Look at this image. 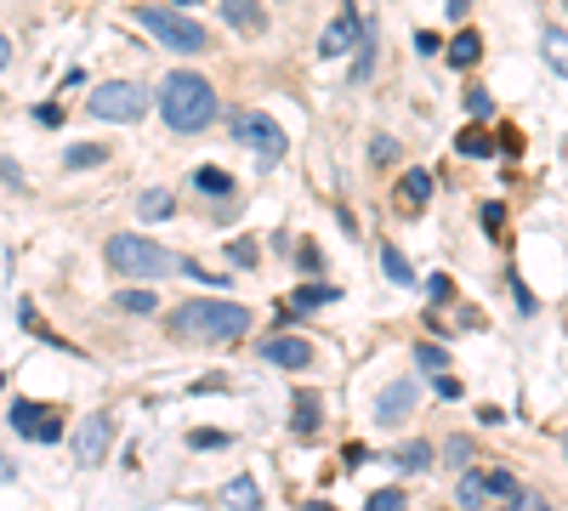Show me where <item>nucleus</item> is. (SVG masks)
<instances>
[{
	"instance_id": "f257e3e1",
	"label": "nucleus",
	"mask_w": 568,
	"mask_h": 511,
	"mask_svg": "<svg viewBox=\"0 0 568 511\" xmlns=\"http://www.w3.org/2000/svg\"><path fill=\"white\" fill-rule=\"evenodd\" d=\"M171 336L193 347H233L251 336V307L239 301H182L171 307Z\"/></svg>"
},
{
	"instance_id": "f03ea898",
	"label": "nucleus",
	"mask_w": 568,
	"mask_h": 511,
	"mask_svg": "<svg viewBox=\"0 0 568 511\" xmlns=\"http://www.w3.org/2000/svg\"><path fill=\"white\" fill-rule=\"evenodd\" d=\"M160 114H165L171 132H182V137L205 132V125L216 120V91H211V80H205V74H188V68L165 74V80H160Z\"/></svg>"
},
{
	"instance_id": "7ed1b4c3",
	"label": "nucleus",
	"mask_w": 568,
	"mask_h": 511,
	"mask_svg": "<svg viewBox=\"0 0 568 511\" xmlns=\"http://www.w3.org/2000/svg\"><path fill=\"white\" fill-rule=\"evenodd\" d=\"M109 256V267L114 273H126V278H142V285H154V278H171V273H188L193 262L177 250H165L160 239H148V234H114L103 245Z\"/></svg>"
},
{
	"instance_id": "20e7f679",
	"label": "nucleus",
	"mask_w": 568,
	"mask_h": 511,
	"mask_svg": "<svg viewBox=\"0 0 568 511\" xmlns=\"http://www.w3.org/2000/svg\"><path fill=\"white\" fill-rule=\"evenodd\" d=\"M137 23L148 35H154L160 46H171V51H182V58H193V51H205L211 46V35H205V23H193V17H182L177 7H137Z\"/></svg>"
},
{
	"instance_id": "39448f33",
	"label": "nucleus",
	"mask_w": 568,
	"mask_h": 511,
	"mask_svg": "<svg viewBox=\"0 0 568 511\" xmlns=\"http://www.w3.org/2000/svg\"><path fill=\"white\" fill-rule=\"evenodd\" d=\"M86 109H91V120L137 125V120L148 114V86H137V80H109V86H97V91L86 97Z\"/></svg>"
},
{
	"instance_id": "423d86ee",
	"label": "nucleus",
	"mask_w": 568,
	"mask_h": 511,
	"mask_svg": "<svg viewBox=\"0 0 568 511\" xmlns=\"http://www.w3.org/2000/svg\"><path fill=\"white\" fill-rule=\"evenodd\" d=\"M228 125H233V137H239L244 148L262 153V160H285L290 142H285V132H279L267 114H244V109H239V114H228Z\"/></svg>"
},
{
	"instance_id": "0eeeda50",
	"label": "nucleus",
	"mask_w": 568,
	"mask_h": 511,
	"mask_svg": "<svg viewBox=\"0 0 568 511\" xmlns=\"http://www.w3.org/2000/svg\"><path fill=\"white\" fill-rule=\"evenodd\" d=\"M109 444H114V415H109V409H97V415H86L80 432H74V460H80V466H103Z\"/></svg>"
},
{
	"instance_id": "6e6552de",
	"label": "nucleus",
	"mask_w": 568,
	"mask_h": 511,
	"mask_svg": "<svg viewBox=\"0 0 568 511\" xmlns=\"http://www.w3.org/2000/svg\"><path fill=\"white\" fill-rule=\"evenodd\" d=\"M415 403H421V387H415V381H392V387L376 398V421L381 426H399Z\"/></svg>"
},
{
	"instance_id": "1a4fd4ad",
	"label": "nucleus",
	"mask_w": 568,
	"mask_h": 511,
	"mask_svg": "<svg viewBox=\"0 0 568 511\" xmlns=\"http://www.w3.org/2000/svg\"><path fill=\"white\" fill-rule=\"evenodd\" d=\"M12 426L23 432V438H35V444H52L63 432L52 409H35V403H12Z\"/></svg>"
},
{
	"instance_id": "9d476101",
	"label": "nucleus",
	"mask_w": 568,
	"mask_h": 511,
	"mask_svg": "<svg viewBox=\"0 0 568 511\" xmlns=\"http://www.w3.org/2000/svg\"><path fill=\"white\" fill-rule=\"evenodd\" d=\"M262 358H267L274 370H307V364H313V347H307L302 336H267Z\"/></svg>"
},
{
	"instance_id": "9b49d317",
	"label": "nucleus",
	"mask_w": 568,
	"mask_h": 511,
	"mask_svg": "<svg viewBox=\"0 0 568 511\" xmlns=\"http://www.w3.org/2000/svg\"><path fill=\"white\" fill-rule=\"evenodd\" d=\"M364 40V29H358V12L348 7V12H336V23L325 29V40H318V51H325V58H341V51H353Z\"/></svg>"
},
{
	"instance_id": "f8f14e48",
	"label": "nucleus",
	"mask_w": 568,
	"mask_h": 511,
	"mask_svg": "<svg viewBox=\"0 0 568 511\" xmlns=\"http://www.w3.org/2000/svg\"><path fill=\"white\" fill-rule=\"evenodd\" d=\"M455 500H460V511H483V506H489V477H483V472H460Z\"/></svg>"
},
{
	"instance_id": "ddd939ff",
	"label": "nucleus",
	"mask_w": 568,
	"mask_h": 511,
	"mask_svg": "<svg viewBox=\"0 0 568 511\" xmlns=\"http://www.w3.org/2000/svg\"><path fill=\"white\" fill-rule=\"evenodd\" d=\"M222 12H228V23L244 29V35L262 29V0H222Z\"/></svg>"
},
{
	"instance_id": "4468645a",
	"label": "nucleus",
	"mask_w": 568,
	"mask_h": 511,
	"mask_svg": "<svg viewBox=\"0 0 568 511\" xmlns=\"http://www.w3.org/2000/svg\"><path fill=\"white\" fill-rule=\"evenodd\" d=\"M450 58H455V68H472V63L483 58V35L460 29V35H455V46H450Z\"/></svg>"
},
{
	"instance_id": "2eb2a0df",
	"label": "nucleus",
	"mask_w": 568,
	"mask_h": 511,
	"mask_svg": "<svg viewBox=\"0 0 568 511\" xmlns=\"http://www.w3.org/2000/svg\"><path fill=\"white\" fill-rule=\"evenodd\" d=\"M193 188H200V194H233V176L222 165H200V171H193Z\"/></svg>"
},
{
	"instance_id": "dca6fc26",
	"label": "nucleus",
	"mask_w": 568,
	"mask_h": 511,
	"mask_svg": "<svg viewBox=\"0 0 568 511\" xmlns=\"http://www.w3.org/2000/svg\"><path fill=\"white\" fill-rule=\"evenodd\" d=\"M399 199H404V204H415V211H421V204L432 199V176H427V171H409V176H404V188H399Z\"/></svg>"
},
{
	"instance_id": "f3484780",
	"label": "nucleus",
	"mask_w": 568,
	"mask_h": 511,
	"mask_svg": "<svg viewBox=\"0 0 568 511\" xmlns=\"http://www.w3.org/2000/svg\"><path fill=\"white\" fill-rule=\"evenodd\" d=\"M137 216H142V222H165V216H171V194H165V188H148V194L137 199Z\"/></svg>"
},
{
	"instance_id": "a211bd4d",
	"label": "nucleus",
	"mask_w": 568,
	"mask_h": 511,
	"mask_svg": "<svg viewBox=\"0 0 568 511\" xmlns=\"http://www.w3.org/2000/svg\"><path fill=\"white\" fill-rule=\"evenodd\" d=\"M546 63L568 80V29H546Z\"/></svg>"
},
{
	"instance_id": "6ab92c4d",
	"label": "nucleus",
	"mask_w": 568,
	"mask_h": 511,
	"mask_svg": "<svg viewBox=\"0 0 568 511\" xmlns=\"http://www.w3.org/2000/svg\"><path fill=\"white\" fill-rule=\"evenodd\" d=\"M381 267H387V278H392V285H409V278H415L399 245H381Z\"/></svg>"
},
{
	"instance_id": "aec40b11",
	"label": "nucleus",
	"mask_w": 568,
	"mask_h": 511,
	"mask_svg": "<svg viewBox=\"0 0 568 511\" xmlns=\"http://www.w3.org/2000/svg\"><path fill=\"white\" fill-rule=\"evenodd\" d=\"M392 460H399L404 472H427V466H432V444H404Z\"/></svg>"
},
{
	"instance_id": "412c9836",
	"label": "nucleus",
	"mask_w": 568,
	"mask_h": 511,
	"mask_svg": "<svg viewBox=\"0 0 568 511\" xmlns=\"http://www.w3.org/2000/svg\"><path fill=\"white\" fill-rule=\"evenodd\" d=\"M228 500H233L239 511H256V506H262V495H256V477H233V483H228Z\"/></svg>"
},
{
	"instance_id": "4be33fe9",
	"label": "nucleus",
	"mask_w": 568,
	"mask_h": 511,
	"mask_svg": "<svg viewBox=\"0 0 568 511\" xmlns=\"http://www.w3.org/2000/svg\"><path fill=\"white\" fill-rule=\"evenodd\" d=\"M313 426H318V398H313V392H295V432L307 438Z\"/></svg>"
},
{
	"instance_id": "5701e85b",
	"label": "nucleus",
	"mask_w": 568,
	"mask_h": 511,
	"mask_svg": "<svg viewBox=\"0 0 568 511\" xmlns=\"http://www.w3.org/2000/svg\"><path fill=\"white\" fill-rule=\"evenodd\" d=\"M114 307H119V313H137L142 319V313H154V290H126Z\"/></svg>"
},
{
	"instance_id": "b1692460",
	"label": "nucleus",
	"mask_w": 568,
	"mask_h": 511,
	"mask_svg": "<svg viewBox=\"0 0 568 511\" xmlns=\"http://www.w3.org/2000/svg\"><path fill=\"white\" fill-rule=\"evenodd\" d=\"M325 301H336L330 285H307V290H295V296H290V307H302V313H307V307H325Z\"/></svg>"
},
{
	"instance_id": "393cba45",
	"label": "nucleus",
	"mask_w": 568,
	"mask_h": 511,
	"mask_svg": "<svg viewBox=\"0 0 568 511\" xmlns=\"http://www.w3.org/2000/svg\"><path fill=\"white\" fill-rule=\"evenodd\" d=\"M188 444H193V449H233V438H228V432H211V426L188 432Z\"/></svg>"
},
{
	"instance_id": "a878e982",
	"label": "nucleus",
	"mask_w": 568,
	"mask_h": 511,
	"mask_svg": "<svg viewBox=\"0 0 568 511\" xmlns=\"http://www.w3.org/2000/svg\"><path fill=\"white\" fill-rule=\"evenodd\" d=\"M68 165H74V171H86V165H103V148H97V142H80V148H68Z\"/></svg>"
},
{
	"instance_id": "bb28decb",
	"label": "nucleus",
	"mask_w": 568,
	"mask_h": 511,
	"mask_svg": "<svg viewBox=\"0 0 568 511\" xmlns=\"http://www.w3.org/2000/svg\"><path fill=\"white\" fill-rule=\"evenodd\" d=\"M364 511H404V495L399 489H376V495L364 500Z\"/></svg>"
},
{
	"instance_id": "cd10ccee",
	"label": "nucleus",
	"mask_w": 568,
	"mask_h": 511,
	"mask_svg": "<svg viewBox=\"0 0 568 511\" xmlns=\"http://www.w3.org/2000/svg\"><path fill=\"white\" fill-rule=\"evenodd\" d=\"M415 358H421V370H432V375H443V364H450L443 347H415Z\"/></svg>"
},
{
	"instance_id": "c85d7f7f",
	"label": "nucleus",
	"mask_w": 568,
	"mask_h": 511,
	"mask_svg": "<svg viewBox=\"0 0 568 511\" xmlns=\"http://www.w3.org/2000/svg\"><path fill=\"white\" fill-rule=\"evenodd\" d=\"M369 153H376V165H387V160H399V142H392V137H376V142H369Z\"/></svg>"
},
{
	"instance_id": "c756f323",
	"label": "nucleus",
	"mask_w": 568,
	"mask_h": 511,
	"mask_svg": "<svg viewBox=\"0 0 568 511\" xmlns=\"http://www.w3.org/2000/svg\"><path fill=\"white\" fill-rule=\"evenodd\" d=\"M228 256H233L239 267H256V245H251V239H233V250H228Z\"/></svg>"
},
{
	"instance_id": "7c9ffc66",
	"label": "nucleus",
	"mask_w": 568,
	"mask_h": 511,
	"mask_svg": "<svg viewBox=\"0 0 568 511\" xmlns=\"http://www.w3.org/2000/svg\"><path fill=\"white\" fill-rule=\"evenodd\" d=\"M489 148H495V142H489V137H460V153H472V160H483Z\"/></svg>"
},
{
	"instance_id": "2f4dec72",
	"label": "nucleus",
	"mask_w": 568,
	"mask_h": 511,
	"mask_svg": "<svg viewBox=\"0 0 568 511\" xmlns=\"http://www.w3.org/2000/svg\"><path fill=\"white\" fill-rule=\"evenodd\" d=\"M369 63H376V46H369V40H364V51H358V68H353V80H358V86H364V74H369Z\"/></svg>"
},
{
	"instance_id": "473e14b6",
	"label": "nucleus",
	"mask_w": 568,
	"mask_h": 511,
	"mask_svg": "<svg viewBox=\"0 0 568 511\" xmlns=\"http://www.w3.org/2000/svg\"><path fill=\"white\" fill-rule=\"evenodd\" d=\"M35 120H40V125H63V109H58V102H40Z\"/></svg>"
},
{
	"instance_id": "72a5a7b5",
	"label": "nucleus",
	"mask_w": 568,
	"mask_h": 511,
	"mask_svg": "<svg viewBox=\"0 0 568 511\" xmlns=\"http://www.w3.org/2000/svg\"><path fill=\"white\" fill-rule=\"evenodd\" d=\"M450 460H455V466H466V460H472V444L455 438V444H450Z\"/></svg>"
},
{
	"instance_id": "f704fd0d",
	"label": "nucleus",
	"mask_w": 568,
	"mask_h": 511,
	"mask_svg": "<svg viewBox=\"0 0 568 511\" xmlns=\"http://www.w3.org/2000/svg\"><path fill=\"white\" fill-rule=\"evenodd\" d=\"M466 109H472V114H489V91H466Z\"/></svg>"
},
{
	"instance_id": "c9c22d12",
	"label": "nucleus",
	"mask_w": 568,
	"mask_h": 511,
	"mask_svg": "<svg viewBox=\"0 0 568 511\" xmlns=\"http://www.w3.org/2000/svg\"><path fill=\"white\" fill-rule=\"evenodd\" d=\"M7 63H12V40H7V35H0V68H7Z\"/></svg>"
}]
</instances>
